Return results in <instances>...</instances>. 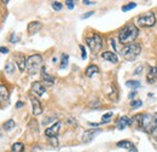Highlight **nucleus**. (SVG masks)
<instances>
[{"instance_id":"obj_36","label":"nucleus","mask_w":157,"mask_h":152,"mask_svg":"<svg viewBox=\"0 0 157 152\" xmlns=\"http://www.w3.org/2000/svg\"><path fill=\"white\" fill-rule=\"evenodd\" d=\"M135 95H136V92H134V91H133V92H131V93L128 94V98H129V99H133Z\"/></svg>"},{"instance_id":"obj_20","label":"nucleus","mask_w":157,"mask_h":152,"mask_svg":"<svg viewBox=\"0 0 157 152\" xmlns=\"http://www.w3.org/2000/svg\"><path fill=\"white\" fill-rule=\"evenodd\" d=\"M117 147L131 150L132 147H133V144H132L131 141H128V140H122V141H119V143H117Z\"/></svg>"},{"instance_id":"obj_29","label":"nucleus","mask_w":157,"mask_h":152,"mask_svg":"<svg viewBox=\"0 0 157 152\" xmlns=\"http://www.w3.org/2000/svg\"><path fill=\"white\" fill-rule=\"evenodd\" d=\"M50 143H51V145L54 146V147H57V146L59 145V144H58V139H57V136H54V138H51V139H50Z\"/></svg>"},{"instance_id":"obj_18","label":"nucleus","mask_w":157,"mask_h":152,"mask_svg":"<svg viewBox=\"0 0 157 152\" xmlns=\"http://www.w3.org/2000/svg\"><path fill=\"white\" fill-rule=\"evenodd\" d=\"M15 70H16V67H15V63L12 62V59L7 60L6 65H5V73L12 75V74H15Z\"/></svg>"},{"instance_id":"obj_17","label":"nucleus","mask_w":157,"mask_h":152,"mask_svg":"<svg viewBox=\"0 0 157 152\" xmlns=\"http://www.w3.org/2000/svg\"><path fill=\"white\" fill-rule=\"evenodd\" d=\"M9 99V89L6 86L0 85V101H5Z\"/></svg>"},{"instance_id":"obj_21","label":"nucleus","mask_w":157,"mask_h":152,"mask_svg":"<svg viewBox=\"0 0 157 152\" xmlns=\"http://www.w3.org/2000/svg\"><path fill=\"white\" fill-rule=\"evenodd\" d=\"M12 152H23L24 151V145L22 143H15L11 147Z\"/></svg>"},{"instance_id":"obj_8","label":"nucleus","mask_w":157,"mask_h":152,"mask_svg":"<svg viewBox=\"0 0 157 152\" xmlns=\"http://www.w3.org/2000/svg\"><path fill=\"white\" fill-rule=\"evenodd\" d=\"M60 126H62V122H59V121H57L53 126H51L50 128H47L46 130H45V134H46L47 138H54V136H57L58 133H59V129H60Z\"/></svg>"},{"instance_id":"obj_22","label":"nucleus","mask_w":157,"mask_h":152,"mask_svg":"<svg viewBox=\"0 0 157 152\" xmlns=\"http://www.w3.org/2000/svg\"><path fill=\"white\" fill-rule=\"evenodd\" d=\"M13 127H15V121L13 120H9V121H6V122L3 124V128L5 130H11Z\"/></svg>"},{"instance_id":"obj_16","label":"nucleus","mask_w":157,"mask_h":152,"mask_svg":"<svg viewBox=\"0 0 157 152\" xmlns=\"http://www.w3.org/2000/svg\"><path fill=\"white\" fill-rule=\"evenodd\" d=\"M98 73H99V69H98L97 65H89V67L86 69V71H85V74H86L87 77H92V76H94L95 74H98Z\"/></svg>"},{"instance_id":"obj_39","label":"nucleus","mask_w":157,"mask_h":152,"mask_svg":"<svg viewBox=\"0 0 157 152\" xmlns=\"http://www.w3.org/2000/svg\"><path fill=\"white\" fill-rule=\"evenodd\" d=\"M16 106H17L18 109H19V108H22V106H23V103H22V101H17V105H16Z\"/></svg>"},{"instance_id":"obj_2","label":"nucleus","mask_w":157,"mask_h":152,"mask_svg":"<svg viewBox=\"0 0 157 152\" xmlns=\"http://www.w3.org/2000/svg\"><path fill=\"white\" fill-rule=\"evenodd\" d=\"M138 34H139V30L138 28L133 24H128L121 30L120 34H119V39H120V42L123 44V45H129V44H133L134 40L138 38Z\"/></svg>"},{"instance_id":"obj_10","label":"nucleus","mask_w":157,"mask_h":152,"mask_svg":"<svg viewBox=\"0 0 157 152\" xmlns=\"http://www.w3.org/2000/svg\"><path fill=\"white\" fill-rule=\"evenodd\" d=\"M32 91L36 95H39V97H41V95H44L45 93H46V88H45V86L41 82H38V81L32 85Z\"/></svg>"},{"instance_id":"obj_37","label":"nucleus","mask_w":157,"mask_h":152,"mask_svg":"<svg viewBox=\"0 0 157 152\" xmlns=\"http://www.w3.org/2000/svg\"><path fill=\"white\" fill-rule=\"evenodd\" d=\"M0 52H1V53H7V52H9V48H6V47H0Z\"/></svg>"},{"instance_id":"obj_34","label":"nucleus","mask_w":157,"mask_h":152,"mask_svg":"<svg viewBox=\"0 0 157 152\" xmlns=\"http://www.w3.org/2000/svg\"><path fill=\"white\" fill-rule=\"evenodd\" d=\"M94 12L93 11H89V12H86L85 15H83V16H82V19H86V18H88V17H91V16H92V15H93Z\"/></svg>"},{"instance_id":"obj_9","label":"nucleus","mask_w":157,"mask_h":152,"mask_svg":"<svg viewBox=\"0 0 157 152\" xmlns=\"http://www.w3.org/2000/svg\"><path fill=\"white\" fill-rule=\"evenodd\" d=\"M100 129H91V130H86L83 133V136H82V141L83 143H89L92 141L95 136H97L99 133H100Z\"/></svg>"},{"instance_id":"obj_32","label":"nucleus","mask_w":157,"mask_h":152,"mask_svg":"<svg viewBox=\"0 0 157 152\" xmlns=\"http://www.w3.org/2000/svg\"><path fill=\"white\" fill-rule=\"evenodd\" d=\"M65 4H67V6H68L69 10H73L75 7V3L74 1H69V0H68V1H65Z\"/></svg>"},{"instance_id":"obj_27","label":"nucleus","mask_w":157,"mask_h":152,"mask_svg":"<svg viewBox=\"0 0 157 152\" xmlns=\"http://www.w3.org/2000/svg\"><path fill=\"white\" fill-rule=\"evenodd\" d=\"M52 9L56 10V11H60V10L63 9V5H62V3H59V1H53L52 3Z\"/></svg>"},{"instance_id":"obj_31","label":"nucleus","mask_w":157,"mask_h":152,"mask_svg":"<svg viewBox=\"0 0 157 152\" xmlns=\"http://www.w3.org/2000/svg\"><path fill=\"white\" fill-rule=\"evenodd\" d=\"M68 124H70V126H73V127H76L78 126V123H76V121H75V118H68Z\"/></svg>"},{"instance_id":"obj_1","label":"nucleus","mask_w":157,"mask_h":152,"mask_svg":"<svg viewBox=\"0 0 157 152\" xmlns=\"http://www.w3.org/2000/svg\"><path fill=\"white\" fill-rule=\"evenodd\" d=\"M135 120L139 121L140 128L146 133H151L157 129V112L138 115L135 116Z\"/></svg>"},{"instance_id":"obj_25","label":"nucleus","mask_w":157,"mask_h":152,"mask_svg":"<svg viewBox=\"0 0 157 152\" xmlns=\"http://www.w3.org/2000/svg\"><path fill=\"white\" fill-rule=\"evenodd\" d=\"M135 6H136L135 3H129L127 5H125V6H122V11L123 12H127V11H129V10H133Z\"/></svg>"},{"instance_id":"obj_38","label":"nucleus","mask_w":157,"mask_h":152,"mask_svg":"<svg viewBox=\"0 0 157 152\" xmlns=\"http://www.w3.org/2000/svg\"><path fill=\"white\" fill-rule=\"evenodd\" d=\"M83 4H85V5H93V4H94V1H87V0H85Z\"/></svg>"},{"instance_id":"obj_7","label":"nucleus","mask_w":157,"mask_h":152,"mask_svg":"<svg viewBox=\"0 0 157 152\" xmlns=\"http://www.w3.org/2000/svg\"><path fill=\"white\" fill-rule=\"evenodd\" d=\"M29 100H30L32 106H33V115H34V116L41 115V112H42V106H41V104H40L39 99L35 98L34 95H29Z\"/></svg>"},{"instance_id":"obj_15","label":"nucleus","mask_w":157,"mask_h":152,"mask_svg":"<svg viewBox=\"0 0 157 152\" xmlns=\"http://www.w3.org/2000/svg\"><path fill=\"white\" fill-rule=\"evenodd\" d=\"M146 80H148L149 83H154L157 80V67L150 68L149 74H148V76H146Z\"/></svg>"},{"instance_id":"obj_35","label":"nucleus","mask_w":157,"mask_h":152,"mask_svg":"<svg viewBox=\"0 0 157 152\" xmlns=\"http://www.w3.org/2000/svg\"><path fill=\"white\" fill-rule=\"evenodd\" d=\"M140 71H143V65H140V67L136 68V70L134 71V75H139V73H140Z\"/></svg>"},{"instance_id":"obj_12","label":"nucleus","mask_w":157,"mask_h":152,"mask_svg":"<svg viewBox=\"0 0 157 152\" xmlns=\"http://www.w3.org/2000/svg\"><path fill=\"white\" fill-rule=\"evenodd\" d=\"M41 28H42V24L40 23V22H38V21L30 22L29 25H28V34H29V35H34V34H36Z\"/></svg>"},{"instance_id":"obj_30","label":"nucleus","mask_w":157,"mask_h":152,"mask_svg":"<svg viewBox=\"0 0 157 152\" xmlns=\"http://www.w3.org/2000/svg\"><path fill=\"white\" fill-rule=\"evenodd\" d=\"M80 50H81V53H82L81 54V58L85 60L86 58H87V54H86V50H85V47L82 46V45H80Z\"/></svg>"},{"instance_id":"obj_5","label":"nucleus","mask_w":157,"mask_h":152,"mask_svg":"<svg viewBox=\"0 0 157 152\" xmlns=\"http://www.w3.org/2000/svg\"><path fill=\"white\" fill-rule=\"evenodd\" d=\"M86 44L94 53H98L103 47V38L99 34H92L91 36L86 38Z\"/></svg>"},{"instance_id":"obj_33","label":"nucleus","mask_w":157,"mask_h":152,"mask_svg":"<svg viewBox=\"0 0 157 152\" xmlns=\"http://www.w3.org/2000/svg\"><path fill=\"white\" fill-rule=\"evenodd\" d=\"M18 40H19V38L16 36V34H12V36L10 38V42H17Z\"/></svg>"},{"instance_id":"obj_3","label":"nucleus","mask_w":157,"mask_h":152,"mask_svg":"<svg viewBox=\"0 0 157 152\" xmlns=\"http://www.w3.org/2000/svg\"><path fill=\"white\" fill-rule=\"evenodd\" d=\"M141 52V46L140 44H129L127 46H125L121 51V54L123 56V58L128 62H133L136 59V57L139 56V53Z\"/></svg>"},{"instance_id":"obj_19","label":"nucleus","mask_w":157,"mask_h":152,"mask_svg":"<svg viewBox=\"0 0 157 152\" xmlns=\"http://www.w3.org/2000/svg\"><path fill=\"white\" fill-rule=\"evenodd\" d=\"M41 76H42V80H44L45 83H47V85H53V83H54V79L52 77V76H50L48 74L45 73V69L42 70Z\"/></svg>"},{"instance_id":"obj_13","label":"nucleus","mask_w":157,"mask_h":152,"mask_svg":"<svg viewBox=\"0 0 157 152\" xmlns=\"http://www.w3.org/2000/svg\"><path fill=\"white\" fill-rule=\"evenodd\" d=\"M127 126H132L131 118H128L127 116H122V117L119 118V121H117V129L122 130V129H125Z\"/></svg>"},{"instance_id":"obj_6","label":"nucleus","mask_w":157,"mask_h":152,"mask_svg":"<svg viewBox=\"0 0 157 152\" xmlns=\"http://www.w3.org/2000/svg\"><path fill=\"white\" fill-rule=\"evenodd\" d=\"M136 22H138L139 27H152L156 23V17L152 12H148L143 15V16H140Z\"/></svg>"},{"instance_id":"obj_23","label":"nucleus","mask_w":157,"mask_h":152,"mask_svg":"<svg viewBox=\"0 0 157 152\" xmlns=\"http://www.w3.org/2000/svg\"><path fill=\"white\" fill-rule=\"evenodd\" d=\"M68 62H69V56L64 53V54L62 56V62H60V69H64V68H67Z\"/></svg>"},{"instance_id":"obj_40","label":"nucleus","mask_w":157,"mask_h":152,"mask_svg":"<svg viewBox=\"0 0 157 152\" xmlns=\"http://www.w3.org/2000/svg\"><path fill=\"white\" fill-rule=\"evenodd\" d=\"M128 152H138V151H136V149H135L134 146H133V147H132V149H131V150H129Z\"/></svg>"},{"instance_id":"obj_26","label":"nucleus","mask_w":157,"mask_h":152,"mask_svg":"<svg viewBox=\"0 0 157 152\" xmlns=\"http://www.w3.org/2000/svg\"><path fill=\"white\" fill-rule=\"evenodd\" d=\"M113 112H108V114H105V115H103V117H102V123H108L109 121H110V118L113 117Z\"/></svg>"},{"instance_id":"obj_4","label":"nucleus","mask_w":157,"mask_h":152,"mask_svg":"<svg viewBox=\"0 0 157 152\" xmlns=\"http://www.w3.org/2000/svg\"><path fill=\"white\" fill-rule=\"evenodd\" d=\"M42 65V57L40 54H33L27 58V65L26 69L30 75H35L40 71Z\"/></svg>"},{"instance_id":"obj_24","label":"nucleus","mask_w":157,"mask_h":152,"mask_svg":"<svg viewBox=\"0 0 157 152\" xmlns=\"http://www.w3.org/2000/svg\"><path fill=\"white\" fill-rule=\"evenodd\" d=\"M126 86H128V87H131V88H139L140 87V82L139 81H127L126 82Z\"/></svg>"},{"instance_id":"obj_28","label":"nucleus","mask_w":157,"mask_h":152,"mask_svg":"<svg viewBox=\"0 0 157 152\" xmlns=\"http://www.w3.org/2000/svg\"><path fill=\"white\" fill-rule=\"evenodd\" d=\"M141 105H143V101H141V100H133L131 103L132 109H138V108H140Z\"/></svg>"},{"instance_id":"obj_11","label":"nucleus","mask_w":157,"mask_h":152,"mask_svg":"<svg viewBox=\"0 0 157 152\" xmlns=\"http://www.w3.org/2000/svg\"><path fill=\"white\" fill-rule=\"evenodd\" d=\"M15 59H16V64H17V67L19 69V71L23 73L24 70H26V65H27V59L26 57H24L23 54H17L16 57H15Z\"/></svg>"},{"instance_id":"obj_14","label":"nucleus","mask_w":157,"mask_h":152,"mask_svg":"<svg viewBox=\"0 0 157 152\" xmlns=\"http://www.w3.org/2000/svg\"><path fill=\"white\" fill-rule=\"evenodd\" d=\"M102 58L108 60V62H111V63H117L119 62V58H117V54L115 52H104L102 53Z\"/></svg>"}]
</instances>
